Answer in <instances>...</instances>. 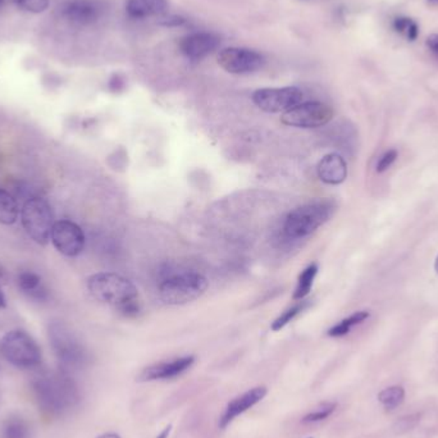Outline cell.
<instances>
[{
    "instance_id": "obj_39",
    "label": "cell",
    "mask_w": 438,
    "mask_h": 438,
    "mask_svg": "<svg viewBox=\"0 0 438 438\" xmlns=\"http://www.w3.org/2000/svg\"><path fill=\"white\" fill-rule=\"evenodd\" d=\"M1 3H3V0H0V6H1Z\"/></svg>"
},
{
    "instance_id": "obj_5",
    "label": "cell",
    "mask_w": 438,
    "mask_h": 438,
    "mask_svg": "<svg viewBox=\"0 0 438 438\" xmlns=\"http://www.w3.org/2000/svg\"><path fill=\"white\" fill-rule=\"evenodd\" d=\"M0 353L17 368H35L41 363L40 347L24 330L7 332L0 340Z\"/></svg>"
},
{
    "instance_id": "obj_10",
    "label": "cell",
    "mask_w": 438,
    "mask_h": 438,
    "mask_svg": "<svg viewBox=\"0 0 438 438\" xmlns=\"http://www.w3.org/2000/svg\"><path fill=\"white\" fill-rule=\"evenodd\" d=\"M217 61L219 67H222L228 73L249 75L263 68L265 59L259 52L254 49L230 46L224 48L218 53Z\"/></svg>"
},
{
    "instance_id": "obj_28",
    "label": "cell",
    "mask_w": 438,
    "mask_h": 438,
    "mask_svg": "<svg viewBox=\"0 0 438 438\" xmlns=\"http://www.w3.org/2000/svg\"><path fill=\"white\" fill-rule=\"evenodd\" d=\"M419 421H421V415L419 414L407 415V416H404L395 423L393 430L396 433H405L407 430H413Z\"/></svg>"
},
{
    "instance_id": "obj_4",
    "label": "cell",
    "mask_w": 438,
    "mask_h": 438,
    "mask_svg": "<svg viewBox=\"0 0 438 438\" xmlns=\"http://www.w3.org/2000/svg\"><path fill=\"white\" fill-rule=\"evenodd\" d=\"M205 277L196 272H184L166 278L159 286V293L169 305H182L199 299L207 291Z\"/></svg>"
},
{
    "instance_id": "obj_35",
    "label": "cell",
    "mask_w": 438,
    "mask_h": 438,
    "mask_svg": "<svg viewBox=\"0 0 438 438\" xmlns=\"http://www.w3.org/2000/svg\"><path fill=\"white\" fill-rule=\"evenodd\" d=\"M98 438H121L118 435H115V433H105V435H101Z\"/></svg>"
},
{
    "instance_id": "obj_32",
    "label": "cell",
    "mask_w": 438,
    "mask_h": 438,
    "mask_svg": "<svg viewBox=\"0 0 438 438\" xmlns=\"http://www.w3.org/2000/svg\"><path fill=\"white\" fill-rule=\"evenodd\" d=\"M161 23L166 24V26H181V24H184V18H181V17L172 15V17H168V18H164Z\"/></svg>"
},
{
    "instance_id": "obj_18",
    "label": "cell",
    "mask_w": 438,
    "mask_h": 438,
    "mask_svg": "<svg viewBox=\"0 0 438 438\" xmlns=\"http://www.w3.org/2000/svg\"><path fill=\"white\" fill-rule=\"evenodd\" d=\"M18 214L20 209L15 198L9 192L0 189V223L10 226L18 219Z\"/></svg>"
},
{
    "instance_id": "obj_2",
    "label": "cell",
    "mask_w": 438,
    "mask_h": 438,
    "mask_svg": "<svg viewBox=\"0 0 438 438\" xmlns=\"http://www.w3.org/2000/svg\"><path fill=\"white\" fill-rule=\"evenodd\" d=\"M87 290L92 298L132 316L138 313V292L130 279L115 273H96L89 277Z\"/></svg>"
},
{
    "instance_id": "obj_36",
    "label": "cell",
    "mask_w": 438,
    "mask_h": 438,
    "mask_svg": "<svg viewBox=\"0 0 438 438\" xmlns=\"http://www.w3.org/2000/svg\"><path fill=\"white\" fill-rule=\"evenodd\" d=\"M169 430H170V427H168V428H166V430H164V432H163L161 436H159V437L158 438H167V436H168L169 435Z\"/></svg>"
},
{
    "instance_id": "obj_25",
    "label": "cell",
    "mask_w": 438,
    "mask_h": 438,
    "mask_svg": "<svg viewBox=\"0 0 438 438\" xmlns=\"http://www.w3.org/2000/svg\"><path fill=\"white\" fill-rule=\"evenodd\" d=\"M309 305V302L307 301H304V300H301V302L298 304V305H295V307H290L289 310H286L284 314L279 315L278 318H277L276 321L273 322L272 324V330H279L284 328L286 324H289V323L291 322L292 319L295 318V316H298V315L305 309V307Z\"/></svg>"
},
{
    "instance_id": "obj_17",
    "label": "cell",
    "mask_w": 438,
    "mask_h": 438,
    "mask_svg": "<svg viewBox=\"0 0 438 438\" xmlns=\"http://www.w3.org/2000/svg\"><path fill=\"white\" fill-rule=\"evenodd\" d=\"M168 6V0H127L126 13L131 18L144 20L164 15Z\"/></svg>"
},
{
    "instance_id": "obj_19",
    "label": "cell",
    "mask_w": 438,
    "mask_h": 438,
    "mask_svg": "<svg viewBox=\"0 0 438 438\" xmlns=\"http://www.w3.org/2000/svg\"><path fill=\"white\" fill-rule=\"evenodd\" d=\"M318 275V264H310L309 267L304 269L299 276L298 286L293 293V300H302L309 295V292L313 287L315 277Z\"/></svg>"
},
{
    "instance_id": "obj_13",
    "label": "cell",
    "mask_w": 438,
    "mask_h": 438,
    "mask_svg": "<svg viewBox=\"0 0 438 438\" xmlns=\"http://www.w3.org/2000/svg\"><path fill=\"white\" fill-rule=\"evenodd\" d=\"M103 15V6L98 0H69L61 8V15L78 26L92 24Z\"/></svg>"
},
{
    "instance_id": "obj_31",
    "label": "cell",
    "mask_w": 438,
    "mask_h": 438,
    "mask_svg": "<svg viewBox=\"0 0 438 438\" xmlns=\"http://www.w3.org/2000/svg\"><path fill=\"white\" fill-rule=\"evenodd\" d=\"M109 87H110V90L112 92H119L121 89L123 87V81L119 78V76L112 77L110 78V81H109Z\"/></svg>"
},
{
    "instance_id": "obj_20",
    "label": "cell",
    "mask_w": 438,
    "mask_h": 438,
    "mask_svg": "<svg viewBox=\"0 0 438 438\" xmlns=\"http://www.w3.org/2000/svg\"><path fill=\"white\" fill-rule=\"evenodd\" d=\"M369 315L370 314H369L368 312H356V313H353V314L347 316V318H345L344 321H341V322L336 324V326H333V327L328 330V336H330V337H341V336H345L355 326L360 324V323L364 322V321H367L369 318Z\"/></svg>"
},
{
    "instance_id": "obj_12",
    "label": "cell",
    "mask_w": 438,
    "mask_h": 438,
    "mask_svg": "<svg viewBox=\"0 0 438 438\" xmlns=\"http://www.w3.org/2000/svg\"><path fill=\"white\" fill-rule=\"evenodd\" d=\"M221 38L213 32H192L180 40V50L190 61H201L214 53Z\"/></svg>"
},
{
    "instance_id": "obj_11",
    "label": "cell",
    "mask_w": 438,
    "mask_h": 438,
    "mask_svg": "<svg viewBox=\"0 0 438 438\" xmlns=\"http://www.w3.org/2000/svg\"><path fill=\"white\" fill-rule=\"evenodd\" d=\"M54 247L66 256H77L85 247L84 231L75 222L61 219L54 223L50 232Z\"/></svg>"
},
{
    "instance_id": "obj_7",
    "label": "cell",
    "mask_w": 438,
    "mask_h": 438,
    "mask_svg": "<svg viewBox=\"0 0 438 438\" xmlns=\"http://www.w3.org/2000/svg\"><path fill=\"white\" fill-rule=\"evenodd\" d=\"M49 341L55 356L68 368H81L87 363V353L72 332L61 323L49 326Z\"/></svg>"
},
{
    "instance_id": "obj_30",
    "label": "cell",
    "mask_w": 438,
    "mask_h": 438,
    "mask_svg": "<svg viewBox=\"0 0 438 438\" xmlns=\"http://www.w3.org/2000/svg\"><path fill=\"white\" fill-rule=\"evenodd\" d=\"M425 44L428 46L430 53L433 54L436 58H438V34H432L427 38Z\"/></svg>"
},
{
    "instance_id": "obj_1",
    "label": "cell",
    "mask_w": 438,
    "mask_h": 438,
    "mask_svg": "<svg viewBox=\"0 0 438 438\" xmlns=\"http://www.w3.org/2000/svg\"><path fill=\"white\" fill-rule=\"evenodd\" d=\"M32 391L40 409L52 416L68 413L81 399L76 382L64 372H48L36 377Z\"/></svg>"
},
{
    "instance_id": "obj_37",
    "label": "cell",
    "mask_w": 438,
    "mask_h": 438,
    "mask_svg": "<svg viewBox=\"0 0 438 438\" xmlns=\"http://www.w3.org/2000/svg\"><path fill=\"white\" fill-rule=\"evenodd\" d=\"M432 6H438V0H427Z\"/></svg>"
},
{
    "instance_id": "obj_14",
    "label": "cell",
    "mask_w": 438,
    "mask_h": 438,
    "mask_svg": "<svg viewBox=\"0 0 438 438\" xmlns=\"http://www.w3.org/2000/svg\"><path fill=\"white\" fill-rule=\"evenodd\" d=\"M194 363V356H184L176 360L159 363L144 369L140 374V381H155V379H167L172 377L178 376L184 373V370L190 368Z\"/></svg>"
},
{
    "instance_id": "obj_23",
    "label": "cell",
    "mask_w": 438,
    "mask_h": 438,
    "mask_svg": "<svg viewBox=\"0 0 438 438\" xmlns=\"http://www.w3.org/2000/svg\"><path fill=\"white\" fill-rule=\"evenodd\" d=\"M404 397L405 391L401 386H392L388 388H384V391L378 395V400L387 410H393L395 407H399L404 401Z\"/></svg>"
},
{
    "instance_id": "obj_21",
    "label": "cell",
    "mask_w": 438,
    "mask_h": 438,
    "mask_svg": "<svg viewBox=\"0 0 438 438\" xmlns=\"http://www.w3.org/2000/svg\"><path fill=\"white\" fill-rule=\"evenodd\" d=\"M3 438H31L30 425L22 418H8L3 425Z\"/></svg>"
},
{
    "instance_id": "obj_33",
    "label": "cell",
    "mask_w": 438,
    "mask_h": 438,
    "mask_svg": "<svg viewBox=\"0 0 438 438\" xmlns=\"http://www.w3.org/2000/svg\"><path fill=\"white\" fill-rule=\"evenodd\" d=\"M7 281V272L4 267L0 264V284H4Z\"/></svg>"
},
{
    "instance_id": "obj_24",
    "label": "cell",
    "mask_w": 438,
    "mask_h": 438,
    "mask_svg": "<svg viewBox=\"0 0 438 438\" xmlns=\"http://www.w3.org/2000/svg\"><path fill=\"white\" fill-rule=\"evenodd\" d=\"M392 27L396 32L404 35L409 41H415L419 35V26L409 17H397L393 20Z\"/></svg>"
},
{
    "instance_id": "obj_15",
    "label": "cell",
    "mask_w": 438,
    "mask_h": 438,
    "mask_svg": "<svg viewBox=\"0 0 438 438\" xmlns=\"http://www.w3.org/2000/svg\"><path fill=\"white\" fill-rule=\"evenodd\" d=\"M318 176L324 184H342L347 177V164L338 154H328L318 164Z\"/></svg>"
},
{
    "instance_id": "obj_6",
    "label": "cell",
    "mask_w": 438,
    "mask_h": 438,
    "mask_svg": "<svg viewBox=\"0 0 438 438\" xmlns=\"http://www.w3.org/2000/svg\"><path fill=\"white\" fill-rule=\"evenodd\" d=\"M23 228L35 242L46 245L54 226V213L50 204L41 198L27 200L21 210Z\"/></svg>"
},
{
    "instance_id": "obj_34",
    "label": "cell",
    "mask_w": 438,
    "mask_h": 438,
    "mask_svg": "<svg viewBox=\"0 0 438 438\" xmlns=\"http://www.w3.org/2000/svg\"><path fill=\"white\" fill-rule=\"evenodd\" d=\"M6 307H7V300H6L4 293L0 290V309H4Z\"/></svg>"
},
{
    "instance_id": "obj_16",
    "label": "cell",
    "mask_w": 438,
    "mask_h": 438,
    "mask_svg": "<svg viewBox=\"0 0 438 438\" xmlns=\"http://www.w3.org/2000/svg\"><path fill=\"white\" fill-rule=\"evenodd\" d=\"M267 395L265 387H255L250 391L245 392L244 395L238 396L233 401H231L228 407L226 409L222 419H221V427L224 428L228 425L238 415L242 414L247 409L253 407L255 404H258L264 396Z\"/></svg>"
},
{
    "instance_id": "obj_22",
    "label": "cell",
    "mask_w": 438,
    "mask_h": 438,
    "mask_svg": "<svg viewBox=\"0 0 438 438\" xmlns=\"http://www.w3.org/2000/svg\"><path fill=\"white\" fill-rule=\"evenodd\" d=\"M18 284L20 289L23 292L29 293L31 296L35 298H41V293L44 292V289L41 286V278L34 272H23L18 277Z\"/></svg>"
},
{
    "instance_id": "obj_26",
    "label": "cell",
    "mask_w": 438,
    "mask_h": 438,
    "mask_svg": "<svg viewBox=\"0 0 438 438\" xmlns=\"http://www.w3.org/2000/svg\"><path fill=\"white\" fill-rule=\"evenodd\" d=\"M12 3L15 7L34 15L44 13L50 6V0H12Z\"/></svg>"
},
{
    "instance_id": "obj_9",
    "label": "cell",
    "mask_w": 438,
    "mask_h": 438,
    "mask_svg": "<svg viewBox=\"0 0 438 438\" xmlns=\"http://www.w3.org/2000/svg\"><path fill=\"white\" fill-rule=\"evenodd\" d=\"M304 94L299 87H265L253 94L254 104L267 113H286L300 103Z\"/></svg>"
},
{
    "instance_id": "obj_38",
    "label": "cell",
    "mask_w": 438,
    "mask_h": 438,
    "mask_svg": "<svg viewBox=\"0 0 438 438\" xmlns=\"http://www.w3.org/2000/svg\"><path fill=\"white\" fill-rule=\"evenodd\" d=\"M435 269H436V272L438 273V256L437 259H436V263H435Z\"/></svg>"
},
{
    "instance_id": "obj_27",
    "label": "cell",
    "mask_w": 438,
    "mask_h": 438,
    "mask_svg": "<svg viewBox=\"0 0 438 438\" xmlns=\"http://www.w3.org/2000/svg\"><path fill=\"white\" fill-rule=\"evenodd\" d=\"M335 409H336V404H324L322 407L315 409L313 413L307 414V416L304 418V423H313L323 421V419L328 418V416L335 411Z\"/></svg>"
},
{
    "instance_id": "obj_29",
    "label": "cell",
    "mask_w": 438,
    "mask_h": 438,
    "mask_svg": "<svg viewBox=\"0 0 438 438\" xmlns=\"http://www.w3.org/2000/svg\"><path fill=\"white\" fill-rule=\"evenodd\" d=\"M397 155H399V154H397V152H396L395 149H391V150L386 152V153L381 156V159L378 161V163H377V172H378V173H384V172H386V170L390 168L392 164L396 161Z\"/></svg>"
},
{
    "instance_id": "obj_8",
    "label": "cell",
    "mask_w": 438,
    "mask_h": 438,
    "mask_svg": "<svg viewBox=\"0 0 438 438\" xmlns=\"http://www.w3.org/2000/svg\"><path fill=\"white\" fill-rule=\"evenodd\" d=\"M333 115V109L322 101H307L284 113L281 122L298 129H318L330 122Z\"/></svg>"
},
{
    "instance_id": "obj_3",
    "label": "cell",
    "mask_w": 438,
    "mask_h": 438,
    "mask_svg": "<svg viewBox=\"0 0 438 438\" xmlns=\"http://www.w3.org/2000/svg\"><path fill=\"white\" fill-rule=\"evenodd\" d=\"M335 210L336 204L330 200H315L296 207L286 217L284 233L291 238H307L328 222Z\"/></svg>"
}]
</instances>
